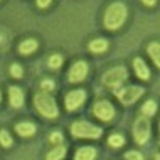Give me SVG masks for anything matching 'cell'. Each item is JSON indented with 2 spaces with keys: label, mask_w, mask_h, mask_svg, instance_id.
Masks as SVG:
<instances>
[{
  "label": "cell",
  "mask_w": 160,
  "mask_h": 160,
  "mask_svg": "<svg viewBox=\"0 0 160 160\" xmlns=\"http://www.w3.org/2000/svg\"><path fill=\"white\" fill-rule=\"evenodd\" d=\"M127 15H128L127 7L122 2L111 3L104 11V26H106V29H109V31L118 29L120 26L125 22Z\"/></svg>",
  "instance_id": "obj_1"
},
{
  "label": "cell",
  "mask_w": 160,
  "mask_h": 160,
  "mask_svg": "<svg viewBox=\"0 0 160 160\" xmlns=\"http://www.w3.org/2000/svg\"><path fill=\"white\" fill-rule=\"evenodd\" d=\"M71 131L75 138H88V139H98L102 135V130L96 125H91L87 120H77L72 123Z\"/></svg>",
  "instance_id": "obj_2"
},
{
  "label": "cell",
  "mask_w": 160,
  "mask_h": 160,
  "mask_svg": "<svg viewBox=\"0 0 160 160\" xmlns=\"http://www.w3.org/2000/svg\"><path fill=\"white\" fill-rule=\"evenodd\" d=\"M34 104H35L37 111L47 118H55L58 115V106L55 99L50 95H47V93H37L34 98Z\"/></svg>",
  "instance_id": "obj_3"
},
{
  "label": "cell",
  "mask_w": 160,
  "mask_h": 160,
  "mask_svg": "<svg viewBox=\"0 0 160 160\" xmlns=\"http://www.w3.org/2000/svg\"><path fill=\"white\" fill-rule=\"evenodd\" d=\"M127 78H128V71L123 66H117V68H112L104 72L102 83L109 87L111 90H117L118 87H122V83H125Z\"/></svg>",
  "instance_id": "obj_4"
},
{
  "label": "cell",
  "mask_w": 160,
  "mask_h": 160,
  "mask_svg": "<svg viewBox=\"0 0 160 160\" xmlns=\"http://www.w3.org/2000/svg\"><path fill=\"white\" fill-rule=\"evenodd\" d=\"M133 136H135L136 142L139 144H144L148 142L149 138H151V123L148 117H138L135 125H133Z\"/></svg>",
  "instance_id": "obj_5"
},
{
  "label": "cell",
  "mask_w": 160,
  "mask_h": 160,
  "mask_svg": "<svg viewBox=\"0 0 160 160\" xmlns=\"http://www.w3.org/2000/svg\"><path fill=\"white\" fill-rule=\"evenodd\" d=\"M142 93H144L142 87H138V85H128V87H123L122 90H115V95L122 104L135 102L136 99H139Z\"/></svg>",
  "instance_id": "obj_6"
},
{
  "label": "cell",
  "mask_w": 160,
  "mask_h": 160,
  "mask_svg": "<svg viewBox=\"0 0 160 160\" xmlns=\"http://www.w3.org/2000/svg\"><path fill=\"white\" fill-rule=\"evenodd\" d=\"M93 112H95V115L99 120H104V122H109V120H112L114 115H115L114 106L109 101H106V99H101V101L95 102V106H93Z\"/></svg>",
  "instance_id": "obj_7"
},
{
  "label": "cell",
  "mask_w": 160,
  "mask_h": 160,
  "mask_svg": "<svg viewBox=\"0 0 160 160\" xmlns=\"http://www.w3.org/2000/svg\"><path fill=\"white\" fill-rule=\"evenodd\" d=\"M87 99V93L85 90H74V91H69L66 95V99H64V104H66V109L69 112L72 111H77L80 106H82Z\"/></svg>",
  "instance_id": "obj_8"
},
{
  "label": "cell",
  "mask_w": 160,
  "mask_h": 160,
  "mask_svg": "<svg viewBox=\"0 0 160 160\" xmlns=\"http://www.w3.org/2000/svg\"><path fill=\"white\" fill-rule=\"evenodd\" d=\"M87 74H88V64L85 61H77L71 68L68 77H69V82L77 83V82H82V80L87 77Z\"/></svg>",
  "instance_id": "obj_9"
},
{
  "label": "cell",
  "mask_w": 160,
  "mask_h": 160,
  "mask_svg": "<svg viewBox=\"0 0 160 160\" xmlns=\"http://www.w3.org/2000/svg\"><path fill=\"white\" fill-rule=\"evenodd\" d=\"M133 68H135V72H136V75H138L141 80H148V78L151 77V72H149L148 64H146L141 58H135V61H133Z\"/></svg>",
  "instance_id": "obj_10"
},
{
  "label": "cell",
  "mask_w": 160,
  "mask_h": 160,
  "mask_svg": "<svg viewBox=\"0 0 160 160\" xmlns=\"http://www.w3.org/2000/svg\"><path fill=\"white\" fill-rule=\"evenodd\" d=\"M10 104L13 108H21L24 104V93L18 87H11L10 88Z\"/></svg>",
  "instance_id": "obj_11"
},
{
  "label": "cell",
  "mask_w": 160,
  "mask_h": 160,
  "mask_svg": "<svg viewBox=\"0 0 160 160\" xmlns=\"http://www.w3.org/2000/svg\"><path fill=\"white\" fill-rule=\"evenodd\" d=\"M96 157V149L91 148V146H83L75 152L74 160H95Z\"/></svg>",
  "instance_id": "obj_12"
},
{
  "label": "cell",
  "mask_w": 160,
  "mask_h": 160,
  "mask_svg": "<svg viewBox=\"0 0 160 160\" xmlns=\"http://www.w3.org/2000/svg\"><path fill=\"white\" fill-rule=\"evenodd\" d=\"M15 130H16L18 135L28 138V136H32V135H34L37 128H35V125L31 123V122H21V123H18V125L15 127Z\"/></svg>",
  "instance_id": "obj_13"
},
{
  "label": "cell",
  "mask_w": 160,
  "mask_h": 160,
  "mask_svg": "<svg viewBox=\"0 0 160 160\" xmlns=\"http://www.w3.org/2000/svg\"><path fill=\"white\" fill-rule=\"evenodd\" d=\"M37 47H38L37 40H34V38H26V40H22V42L19 43V53H22V55H31L32 51L37 50Z\"/></svg>",
  "instance_id": "obj_14"
},
{
  "label": "cell",
  "mask_w": 160,
  "mask_h": 160,
  "mask_svg": "<svg viewBox=\"0 0 160 160\" xmlns=\"http://www.w3.org/2000/svg\"><path fill=\"white\" fill-rule=\"evenodd\" d=\"M108 42H106L104 38H95V40H91L88 48L91 53H104L106 50H108Z\"/></svg>",
  "instance_id": "obj_15"
},
{
  "label": "cell",
  "mask_w": 160,
  "mask_h": 160,
  "mask_svg": "<svg viewBox=\"0 0 160 160\" xmlns=\"http://www.w3.org/2000/svg\"><path fill=\"white\" fill-rule=\"evenodd\" d=\"M64 155H66V148L61 146V144H58L47 154V160H62Z\"/></svg>",
  "instance_id": "obj_16"
},
{
  "label": "cell",
  "mask_w": 160,
  "mask_h": 160,
  "mask_svg": "<svg viewBox=\"0 0 160 160\" xmlns=\"http://www.w3.org/2000/svg\"><path fill=\"white\" fill-rule=\"evenodd\" d=\"M155 111H157V104H155V101L149 99V101H146V102L142 104V115H144V117H151V115H154Z\"/></svg>",
  "instance_id": "obj_17"
},
{
  "label": "cell",
  "mask_w": 160,
  "mask_h": 160,
  "mask_svg": "<svg viewBox=\"0 0 160 160\" xmlns=\"http://www.w3.org/2000/svg\"><path fill=\"white\" fill-rule=\"evenodd\" d=\"M148 53L151 55V58H152V61L155 62V66H158V64H160V61H158V43H157V42H152V43L148 47Z\"/></svg>",
  "instance_id": "obj_18"
},
{
  "label": "cell",
  "mask_w": 160,
  "mask_h": 160,
  "mask_svg": "<svg viewBox=\"0 0 160 160\" xmlns=\"http://www.w3.org/2000/svg\"><path fill=\"white\" fill-rule=\"evenodd\" d=\"M0 144H2L3 148H10L13 144V139H11L10 133L7 130H0Z\"/></svg>",
  "instance_id": "obj_19"
},
{
  "label": "cell",
  "mask_w": 160,
  "mask_h": 160,
  "mask_svg": "<svg viewBox=\"0 0 160 160\" xmlns=\"http://www.w3.org/2000/svg\"><path fill=\"white\" fill-rule=\"evenodd\" d=\"M125 142V138L122 135H118V133H114V135L109 138V144L112 146V148H120V146H123Z\"/></svg>",
  "instance_id": "obj_20"
},
{
  "label": "cell",
  "mask_w": 160,
  "mask_h": 160,
  "mask_svg": "<svg viewBox=\"0 0 160 160\" xmlns=\"http://www.w3.org/2000/svg\"><path fill=\"white\" fill-rule=\"evenodd\" d=\"M61 64H62V56L61 55H51L48 58V66H50V68H53V69L61 68Z\"/></svg>",
  "instance_id": "obj_21"
},
{
  "label": "cell",
  "mask_w": 160,
  "mask_h": 160,
  "mask_svg": "<svg viewBox=\"0 0 160 160\" xmlns=\"http://www.w3.org/2000/svg\"><path fill=\"white\" fill-rule=\"evenodd\" d=\"M10 72H11V75H13V77H16V78L22 77V68H21L19 64H11Z\"/></svg>",
  "instance_id": "obj_22"
},
{
  "label": "cell",
  "mask_w": 160,
  "mask_h": 160,
  "mask_svg": "<svg viewBox=\"0 0 160 160\" xmlns=\"http://www.w3.org/2000/svg\"><path fill=\"white\" fill-rule=\"evenodd\" d=\"M50 141L55 144V146L61 144V142H62V135H61V131H53L51 135H50Z\"/></svg>",
  "instance_id": "obj_23"
},
{
  "label": "cell",
  "mask_w": 160,
  "mask_h": 160,
  "mask_svg": "<svg viewBox=\"0 0 160 160\" xmlns=\"http://www.w3.org/2000/svg\"><path fill=\"white\" fill-rule=\"evenodd\" d=\"M40 87H42V90L47 93V91H53L55 90V82L53 80H50V78H47V80H43L42 83H40Z\"/></svg>",
  "instance_id": "obj_24"
},
{
  "label": "cell",
  "mask_w": 160,
  "mask_h": 160,
  "mask_svg": "<svg viewBox=\"0 0 160 160\" xmlns=\"http://www.w3.org/2000/svg\"><path fill=\"white\" fill-rule=\"evenodd\" d=\"M125 160H142V155L138 151H130L125 154Z\"/></svg>",
  "instance_id": "obj_25"
},
{
  "label": "cell",
  "mask_w": 160,
  "mask_h": 160,
  "mask_svg": "<svg viewBox=\"0 0 160 160\" xmlns=\"http://www.w3.org/2000/svg\"><path fill=\"white\" fill-rule=\"evenodd\" d=\"M50 3H51V0H37V5L40 8H47Z\"/></svg>",
  "instance_id": "obj_26"
},
{
  "label": "cell",
  "mask_w": 160,
  "mask_h": 160,
  "mask_svg": "<svg viewBox=\"0 0 160 160\" xmlns=\"http://www.w3.org/2000/svg\"><path fill=\"white\" fill-rule=\"evenodd\" d=\"M142 3L148 7H152V5H155V0H142Z\"/></svg>",
  "instance_id": "obj_27"
},
{
  "label": "cell",
  "mask_w": 160,
  "mask_h": 160,
  "mask_svg": "<svg viewBox=\"0 0 160 160\" xmlns=\"http://www.w3.org/2000/svg\"><path fill=\"white\" fill-rule=\"evenodd\" d=\"M0 101H2V93H0Z\"/></svg>",
  "instance_id": "obj_28"
}]
</instances>
